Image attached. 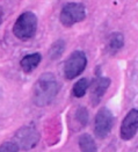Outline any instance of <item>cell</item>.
<instances>
[{
	"label": "cell",
	"instance_id": "6da1fadb",
	"mask_svg": "<svg viewBox=\"0 0 138 152\" xmlns=\"http://www.w3.org/2000/svg\"><path fill=\"white\" fill-rule=\"evenodd\" d=\"M59 92V84L51 72L41 75L33 88V102L37 107H45L55 100Z\"/></svg>",
	"mask_w": 138,
	"mask_h": 152
},
{
	"label": "cell",
	"instance_id": "7a4b0ae2",
	"mask_svg": "<svg viewBox=\"0 0 138 152\" xmlns=\"http://www.w3.org/2000/svg\"><path fill=\"white\" fill-rule=\"evenodd\" d=\"M37 30V18L33 12L22 13L15 21L13 34L21 41H27L34 37Z\"/></svg>",
	"mask_w": 138,
	"mask_h": 152
},
{
	"label": "cell",
	"instance_id": "3957f363",
	"mask_svg": "<svg viewBox=\"0 0 138 152\" xmlns=\"http://www.w3.org/2000/svg\"><path fill=\"white\" fill-rule=\"evenodd\" d=\"M87 66V57L81 50L73 51L66 62L64 63V76L66 79L72 80L80 76Z\"/></svg>",
	"mask_w": 138,
	"mask_h": 152
},
{
	"label": "cell",
	"instance_id": "277c9868",
	"mask_svg": "<svg viewBox=\"0 0 138 152\" xmlns=\"http://www.w3.org/2000/svg\"><path fill=\"white\" fill-rule=\"evenodd\" d=\"M86 18V8L81 2H69L61 11L59 21L64 27H72Z\"/></svg>",
	"mask_w": 138,
	"mask_h": 152
},
{
	"label": "cell",
	"instance_id": "5b68a950",
	"mask_svg": "<svg viewBox=\"0 0 138 152\" xmlns=\"http://www.w3.org/2000/svg\"><path fill=\"white\" fill-rule=\"evenodd\" d=\"M13 142L19 146L20 150L29 151L37 145V143L39 142V134L35 127L25 126L15 132Z\"/></svg>",
	"mask_w": 138,
	"mask_h": 152
},
{
	"label": "cell",
	"instance_id": "8992f818",
	"mask_svg": "<svg viewBox=\"0 0 138 152\" xmlns=\"http://www.w3.org/2000/svg\"><path fill=\"white\" fill-rule=\"evenodd\" d=\"M114 126V116L107 107H102L98 110L94 121V132L99 138H106L112 131Z\"/></svg>",
	"mask_w": 138,
	"mask_h": 152
},
{
	"label": "cell",
	"instance_id": "52a82bcc",
	"mask_svg": "<svg viewBox=\"0 0 138 152\" xmlns=\"http://www.w3.org/2000/svg\"><path fill=\"white\" fill-rule=\"evenodd\" d=\"M138 131V109H131L126 115L121 124V138L123 140H132Z\"/></svg>",
	"mask_w": 138,
	"mask_h": 152
},
{
	"label": "cell",
	"instance_id": "ba28073f",
	"mask_svg": "<svg viewBox=\"0 0 138 152\" xmlns=\"http://www.w3.org/2000/svg\"><path fill=\"white\" fill-rule=\"evenodd\" d=\"M110 79L108 77H98L92 83L91 87V102L93 106H98L102 100L103 95L110 86Z\"/></svg>",
	"mask_w": 138,
	"mask_h": 152
},
{
	"label": "cell",
	"instance_id": "9c48e42d",
	"mask_svg": "<svg viewBox=\"0 0 138 152\" xmlns=\"http://www.w3.org/2000/svg\"><path fill=\"white\" fill-rule=\"evenodd\" d=\"M41 61H42V56L38 52H35V53H30V55L25 56L21 59L20 65H21V69L26 73H30L39 65Z\"/></svg>",
	"mask_w": 138,
	"mask_h": 152
},
{
	"label": "cell",
	"instance_id": "30bf717a",
	"mask_svg": "<svg viewBox=\"0 0 138 152\" xmlns=\"http://www.w3.org/2000/svg\"><path fill=\"white\" fill-rule=\"evenodd\" d=\"M78 143L81 152H96V144L89 134L80 135Z\"/></svg>",
	"mask_w": 138,
	"mask_h": 152
},
{
	"label": "cell",
	"instance_id": "8fae6325",
	"mask_svg": "<svg viewBox=\"0 0 138 152\" xmlns=\"http://www.w3.org/2000/svg\"><path fill=\"white\" fill-rule=\"evenodd\" d=\"M124 45V36L121 33H114L108 39V49L110 53H116Z\"/></svg>",
	"mask_w": 138,
	"mask_h": 152
},
{
	"label": "cell",
	"instance_id": "7c38bea8",
	"mask_svg": "<svg viewBox=\"0 0 138 152\" xmlns=\"http://www.w3.org/2000/svg\"><path fill=\"white\" fill-rule=\"evenodd\" d=\"M88 87H89V80L87 78H81L79 79L72 88V94L74 98H83L86 92H87Z\"/></svg>",
	"mask_w": 138,
	"mask_h": 152
},
{
	"label": "cell",
	"instance_id": "4fadbf2b",
	"mask_svg": "<svg viewBox=\"0 0 138 152\" xmlns=\"http://www.w3.org/2000/svg\"><path fill=\"white\" fill-rule=\"evenodd\" d=\"M64 50H65V41L64 39H58L55 43H52V45L49 49V57L52 61L59 58L63 55Z\"/></svg>",
	"mask_w": 138,
	"mask_h": 152
},
{
	"label": "cell",
	"instance_id": "5bb4252c",
	"mask_svg": "<svg viewBox=\"0 0 138 152\" xmlns=\"http://www.w3.org/2000/svg\"><path fill=\"white\" fill-rule=\"evenodd\" d=\"M75 117L78 120V122L80 123L81 127H85L87 126L88 123V110L85 107H79L77 109V113H75Z\"/></svg>",
	"mask_w": 138,
	"mask_h": 152
},
{
	"label": "cell",
	"instance_id": "9a60e30c",
	"mask_svg": "<svg viewBox=\"0 0 138 152\" xmlns=\"http://www.w3.org/2000/svg\"><path fill=\"white\" fill-rule=\"evenodd\" d=\"M19 146L14 142H6L0 145V152H19Z\"/></svg>",
	"mask_w": 138,
	"mask_h": 152
},
{
	"label": "cell",
	"instance_id": "2e32d148",
	"mask_svg": "<svg viewBox=\"0 0 138 152\" xmlns=\"http://www.w3.org/2000/svg\"><path fill=\"white\" fill-rule=\"evenodd\" d=\"M2 8L0 7V25H1V20H2Z\"/></svg>",
	"mask_w": 138,
	"mask_h": 152
}]
</instances>
